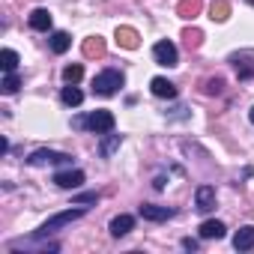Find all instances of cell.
I'll return each mask as SVG.
<instances>
[{"instance_id": "1", "label": "cell", "mask_w": 254, "mask_h": 254, "mask_svg": "<svg viewBox=\"0 0 254 254\" xmlns=\"http://www.w3.org/2000/svg\"><path fill=\"white\" fill-rule=\"evenodd\" d=\"M114 114L111 111H93V114H87V117H75L72 120V126L75 129H87V132H96V135H108V132H114Z\"/></svg>"}, {"instance_id": "2", "label": "cell", "mask_w": 254, "mask_h": 254, "mask_svg": "<svg viewBox=\"0 0 254 254\" xmlns=\"http://www.w3.org/2000/svg\"><path fill=\"white\" fill-rule=\"evenodd\" d=\"M84 212H87V206H78V209H66V212H57V215H51L48 221H42L33 233L36 236H48V233H57V230H63V227H69L72 221H78V218H84Z\"/></svg>"}, {"instance_id": "3", "label": "cell", "mask_w": 254, "mask_h": 254, "mask_svg": "<svg viewBox=\"0 0 254 254\" xmlns=\"http://www.w3.org/2000/svg\"><path fill=\"white\" fill-rule=\"evenodd\" d=\"M123 84H126V78H123L120 69H105L93 78V93L96 96H114Z\"/></svg>"}, {"instance_id": "4", "label": "cell", "mask_w": 254, "mask_h": 254, "mask_svg": "<svg viewBox=\"0 0 254 254\" xmlns=\"http://www.w3.org/2000/svg\"><path fill=\"white\" fill-rule=\"evenodd\" d=\"M27 165H30V168H45V165H72V156H69V153H60V150H48V147H42V150H33V153L27 156Z\"/></svg>"}, {"instance_id": "5", "label": "cell", "mask_w": 254, "mask_h": 254, "mask_svg": "<svg viewBox=\"0 0 254 254\" xmlns=\"http://www.w3.org/2000/svg\"><path fill=\"white\" fill-rule=\"evenodd\" d=\"M39 239H42V236L33 233V236H27V239H12L6 248H9V251H42V254L60 251V242H39Z\"/></svg>"}, {"instance_id": "6", "label": "cell", "mask_w": 254, "mask_h": 254, "mask_svg": "<svg viewBox=\"0 0 254 254\" xmlns=\"http://www.w3.org/2000/svg\"><path fill=\"white\" fill-rule=\"evenodd\" d=\"M153 60L159 63V66H177L180 63V51H177V45L171 42V39H162V42H156L153 45Z\"/></svg>"}, {"instance_id": "7", "label": "cell", "mask_w": 254, "mask_h": 254, "mask_svg": "<svg viewBox=\"0 0 254 254\" xmlns=\"http://www.w3.org/2000/svg\"><path fill=\"white\" fill-rule=\"evenodd\" d=\"M230 63H233V69H236V78H239V81L254 78V51H239V54H233V57H230Z\"/></svg>"}, {"instance_id": "8", "label": "cell", "mask_w": 254, "mask_h": 254, "mask_svg": "<svg viewBox=\"0 0 254 254\" xmlns=\"http://www.w3.org/2000/svg\"><path fill=\"white\" fill-rule=\"evenodd\" d=\"M194 209L197 212H212L215 209V189L212 186H197V191H194Z\"/></svg>"}, {"instance_id": "9", "label": "cell", "mask_w": 254, "mask_h": 254, "mask_svg": "<svg viewBox=\"0 0 254 254\" xmlns=\"http://www.w3.org/2000/svg\"><path fill=\"white\" fill-rule=\"evenodd\" d=\"M174 215H177V209H171V206H159V203H144L141 206V218H147V221H168Z\"/></svg>"}, {"instance_id": "10", "label": "cell", "mask_w": 254, "mask_h": 254, "mask_svg": "<svg viewBox=\"0 0 254 254\" xmlns=\"http://www.w3.org/2000/svg\"><path fill=\"white\" fill-rule=\"evenodd\" d=\"M54 186H60V189H81L84 186V174L81 171H57L54 174Z\"/></svg>"}, {"instance_id": "11", "label": "cell", "mask_w": 254, "mask_h": 254, "mask_svg": "<svg viewBox=\"0 0 254 254\" xmlns=\"http://www.w3.org/2000/svg\"><path fill=\"white\" fill-rule=\"evenodd\" d=\"M197 230H200V239H224V236H227V227H224V221H215V218L203 221Z\"/></svg>"}, {"instance_id": "12", "label": "cell", "mask_w": 254, "mask_h": 254, "mask_svg": "<svg viewBox=\"0 0 254 254\" xmlns=\"http://www.w3.org/2000/svg\"><path fill=\"white\" fill-rule=\"evenodd\" d=\"M233 248H236V251H251V248H254V224H245V227L236 230Z\"/></svg>"}, {"instance_id": "13", "label": "cell", "mask_w": 254, "mask_h": 254, "mask_svg": "<svg viewBox=\"0 0 254 254\" xmlns=\"http://www.w3.org/2000/svg\"><path fill=\"white\" fill-rule=\"evenodd\" d=\"M132 227H135V218H132V215H117V218H111V224H108V230H111V236H114V239L126 236Z\"/></svg>"}, {"instance_id": "14", "label": "cell", "mask_w": 254, "mask_h": 254, "mask_svg": "<svg viewBox=\"0 0 254 254\" xmlns=\"http://www.w3.org/2000/svg\"><path fill=\"white\" fill-rule=\"evenodd\" d=\"M150 90L159 99H177V84H171L168 78H153L150 81Z\"/></svg>"}, {"instance_id": "15", "label": "cell", "mask_w": 254, "mask_h": 254, "mask_svg": "<svg viewBox=\"0 0 254 254\" xmlns=\"http://www.w3.org/2000/svg\"><path fill=\"white\" fill-rule=\"evenodd\" d=\"M27 21H30V27L39 30V33H48V30H51V12H48V9H33Z\"/></svg>"}, {"instance_id": "16", "label": "cell", "mask_w": 254, "mask_h": 254, "mask_svg": "<svg viewBox=\"0 0 254 254\" xmlns=\"http://www.w3.org/2000/svg\"><path fill=\"white\" fill-rule=\"evenodd\" d=\"M120 144H123V135H114V132H108V138L99 144V156H102V159H111V156L120 150Z\"/></svg>"}, {"instance_id": "17", "label": "cell", "mask_w": 254, "mask_h": 254, "mask_svg": "<svg viewBox=\"0 0 254 254\" xmlns=\"http://www.w3.org/2000/svg\"><path fill=\"white\" fill-rule=\"evenodd\" d=\"M200 9H203V0H180V6H177L180 18H197Z\"/></svg>"}, {"instance_id": "18", "label": "cell", "mask_w": 254, "mask_h": 254, "mask_svg": "<svg viewBox=\"0 0 254 254\" xmlns=\"http://www.w3.org/2000/svg\"><path fill=\"white\" fill-rule=\"evenodd\" d=\"M48 42H51V51H54V54H66L69 45H72V36H69L66 30H57V33H51Z\"/></svg>"}, {"instance_id": "19", "label": "cell", "mask_w": 254, "mask_h": 254, "mask_svg": "<svg viewBox=\"0 0 254 254\" xmlns=\"http://www.w3.org/2000/svg\"><path fill=\"white\" fill-rule=\"evenodd\" d=\"M60 99H63V105H69V108H78V105L84 102V93H81L75 84H66V87L60 90Z\"/></svg>"}, {"instance_id": "20", "label": "cell", "mask_w": 254, "mask_h": 254, "mask_svg": "<svg viewBox=\"0 0 254 254\" xmlns=\"http://www.w3.org/2000/svg\"><path fill=\"white\" fill-rule=\"evenodd\" d=\"M117 42L132 51V48H138V33L132 27H117Z\"/></svg>"}, {"instance_id": "21", "label": "cell", "mask_w": 254, "mask_h": 254, "mask_svg": "<svg viewBox=\"0 0 254 254\" xmlns=\"http://www.w3.org/2000/svg\"><path fill=\"white\" fill-rule=\"evenodd\" d=\"M84 54H87V57H102V54H105V39H102V36H90V39L84 42Z\"/></svg>"}, {"instance_id": "22", "label": "cell", "mask_w": 254, "mask_h": 254, "mask_svg": "<svg viewBox=\"0 0 254 254\" xmlns=\"http://www.w3.org/2000/svg\"><path fill=\"white\" fill-rule=\"evenodd\" d=\"M0 66H3V72H15L18 69V54L12 48H3L0 51Z\"/></svg>"}, {"instance_id": "23", "label": "cell", "mask_w": 254, "mask_h": 254, "mask_svg": "<svg viewBox=\"0 0 254 254\" xmlns=\"http://www.w3.org/2000/svg\"><path fill=\"white\" fill-rule=\"evenodd\" d=\"M81 75H84V66H81V63H69V66L63 69V81H66V84H78Z\"/></svg>"}, {"instance_id": "24", "label": "cell", "mask_w": 254, "mask_h": 254, "mask_svg": "<svg viewBox=\"0 0 254 254\" xmlns=\"http://www.w3.org/2000/svg\"><path fill=\"white\" fill-rule=\"evenodd\" d=\"M18 87H21L18 75H15V72H6V78H3V84H0V90H3L6 96H12V93H18Z\"/></svg>"}, {"instance_id": "25", "label": "cell", "mask_w": 254, "mask_h": 254, "mask_svg": "<svg viewBox=\"0 0 254 254\" xmlns=\"http://www.w3.org/2000/svg\"><path fill=\"white\" fill-rule=\"evenodd\" d=\"M221 87H224V81H221V78H209V81L203 84V93H206V96H218V93H221Z\"/></svg>"}, {"instance_id": "26", "label": "cell", "mask_w": 254, "mask_h": 254, "mask_svg": "<svg viewBox=\"0 0 254 254\" xmlns=\"http://www.w3.org/2000/svg\"><path fill=\"white\" fill-rule=\"evenodd\" d=\"M96 200H99L96 191H81V194H75V206H87V203H96Z\"/></svg>"}, {"instance_id": "27", "label": "cell", "mask_w": 254, "mask_h": 254, "mask_svg": "<svg viewBox=\"0 0 254 254\" xmlns=\"http://www.w3.org/2000/svg\"><path fill=\"white\" fill-rule=\"evenodd\" d=\"M212 18L215 21H224L227 18V3H224V0H218V3L212 6Z\"/></svg>"}, {"instance_id": "28", "label": "cell", "mask_w": 254, "mask_h": 254, "mask_svg": "<svg viewBox=\"0 0 254 254\" xmlns=\"http://www.w3.org/2000/svg\"><path fill=\"white\" fill-rule=\"evenodd\" d=\"M165 117H171V120H189V108H174V111H165Z\"/></svg>"}, {"instance_id": "29", "label": "cell", "mask_w": 254, "mask_h": 254, "mask_svg": "<svg viewBox=\"0 0 254 254\" xmlns=\"http://www.w3.org/2000/svg\"><path fill=\"white\" fill-rule=\"evenodd\" d=\"M183 248H186V251H197V239L186 236V239H183Z\"/></svg>"}, {"instance_id": "30", "label": "cell", "mask_w": 254, "mask_h": 254, "mask_svg": "<svg viewBox=\"0 0 254 254\" xmlns=\"http://www.w3.org/2000/svg\"><path fill=\"white\" fill-rule=\"evenodd\" d=\"M0 153H3V156L9 153V141H6V138H0Z\"/></svg>"}, {"instance_id": "31", "label": "cell", "mask_w": 254, "mask_h": 254, "mask_svg": "<svg viewBox=\"0 0 254 254\" xmlns=\"http://www.w3.org/2000/svg\"><path fill=\"white\" fill-rule=\"evenodd\" d=\"M248 120H251V123H254V108H251V111H248Z\"/></svg>"}, {"instance_id": "32", "label": "cell", "mask_w": 254, "mask_h": 254, "mask_svg": "<svg viewBox=\"0 0 254 254\" xmlns=\"http://www.w3.org/2000/svg\"><path fill=\"white\" fill-rule=\"evenodd\" d=\"M248 3H251V6H254V0H248Z\"/></svg>"}]
</instances>
